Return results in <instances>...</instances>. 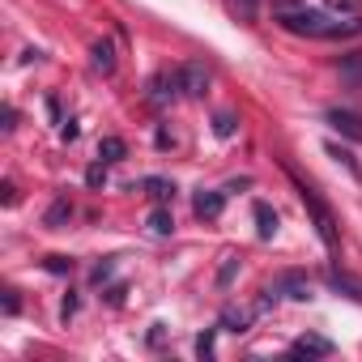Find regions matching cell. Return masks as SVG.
<instances>
[{"mask_svg":"<svg viewBox=\"0 0 362 362\" xmlns=\"http://www.w3.org/2000/svg\"><path fill=\"white\" fill-rule=\"evenodd\" d=\"M281 26L290 35H307V39H354L362 35V18L345 13V18H332V13H315V9H286L281 13Z\"/></svg>","mask_w":362,"mask_h":362,"instance_id":"6da1fadb","label":"cell"},{"mask_svg":"<svg viewBox=\"0 0 362 362\" xmlns=\"http://www.w3.org/2000/svg\"><path fill=\"white\" fill-rule=\"evenodd\" d=\"M286 175L294 179V192H298V201L307 205V214H311V222H315V230H320L324 247H328V252L337 256V252H341V235H337V218H332V209H328V205L320 201V192H315V188L307 184V179H303V175H298V170H294L290 162H286Z\"/></svg>","mask_w":362,"mask_h":362,"instance_id":"7a4b0ae2","label":"cell"},{"mask_svg":"<svg viewBox=\"0 0 362 362\" xmlns=\"http://www.w3.org/2000/svg\"><path fill=\"white\" fill-rule=\"evenodd\" d=\"M175 73H179V90H184L188 98H201V94L209 90V73H205V64H197V60L179 64Z\"/></svg>","mask_w":362,"mask_h":362,"instance_id":"3957f363","label":"cell"},{"mask_svg":"<svg viewBox=\"0 0 362 362\" xmlns=\"http://www.w3.org/2000/svg\"><path fill=\"white\" fill-rule=\"evenodd\" d=\"M328 124L341 132V136H349V141H362V115H354V111H341V107H332L328 111Z\"/></svg>","mask_w":362,"mask_h":362,"instance_id":"277c9868","label":"cell"},{"mask_svg":"<svg viewBox=\"0 0 362 362\" xmlns=\"http://www.w3.org/2000/svg\"><path fill=\"white\" fill-rule=\"evenodd\" d=\"M175 94H184V90H179V73H158L149 81V103H166Z\"/></svg>","mask_w":362,"mask_h":362,"instance_id":"5b68a950","label":"cell"},{"mask_svg":"<svg viewBox=\"0 0 362 362\" xmlns=\"http://www.w3.org/2000/svg\"><path fill=\"white\" fill-rule=\"evenodd\" d=\"M277 286V294H286V298H311V281L303 277V273H286L281 281H273Z\"/></svg>","mask_w":362,"mask_h":362,"instance_id":"8992f818","label":"cell"},{"mask_svg":"<svg viewBox=\"0 0 362 362\" xmlns=\"http://www.w3.org/2000/svg\"><path fill=\"white\" fill-rule=\"evenodd\" d=\"M290 354H307V358H324V354H332V341H324V337H298L294 345H290Z\"/></svg>","mask_w":362,"mask_h":362,"instance_id":"52a82bcc","label":"cell"},{"mask_svg":"<svg viewBox=\"0 0 362 362\" xmlns=\"http://www.w3.org/2000/svg\"><path fill=\"white\" fill-rule=\"evenodd\" d=\"M226 209V192H197V218H218Z\"/></svg>","mask_w":362,"mask_h":362,"instance_id":"ba28073f","label":"cell"},{"mask_svg":"<svg viewBox=\"0 0 362 362\" xmlns=\"http://www.w3.org/2000/svg\"><path fill=\"white\" fill-rule=\"evenodd\" d=\"M341 77H345V86H349V90H362V52L341 56Z\"/></svg>","mask_w":362,"mask_h":362,"instance_id":"9c48e42d","label":"cell"},{"mask_svg":"<svg viewBox=\"0 0 362 362\" xmlns=\"http://www.w3.org/2000/svg\"><path fill=\"white\" fill-rule=\"evenodd\" d=\"M256 235H260V239H273V235H277V214H273L264 201H256Z\"/></svg>","mask_w":362,"mask_h":362,"instance_id":"30bf717a","label":"cell"},{"mask_svg":"<svg viewBox=\"0 0 362 362\" xmlns=\"http://www.w3.org/2000/svg\"><path fill=\"white\" fill-rule=\"evenodd\" d=\"M90 56H94V69H98V73H115V47H111L107 39H103V43H94V47H90Z\"/></svg>","mask_w":362,"mask_h":362,"instance_id":"8fae6325","label":"cell"},{"mask_svg":"<svg viewBox=\"0 0 362 362\" xmlns=\"http://www.w3.org/2000/svg\"><path fill=\"white\" fill-rule=\"evenodd\" d=\"M124 153H128V145H124L119 136H103V141H98V158H103V162H124Z\"/></svg>","mask_w":362,"mask_h":362,"instance_id":"7c38bea8","label":"cell"},{"mask_svg":"<svg viewBox=\"0 0 362 362\" xmlns=\"http://www.w3.org/2000/svg\"><path fill=\"white\" fill-rule=\"evenodd\" d=\"M328 286H332V290H341V294H349V298H358V303H362V281H358V277H345V273H328Z\"/></svg>","mask_w":362,"mask_h":362,"instance_id":"4fadbf2b","label":"cell"},{"mask_svg":"<svg viewBox=\"0 0 362 362\" xmlns=\"http://www.w3.org/2000/svg\"><path fill=\"white\" fill-rule=\"evenodd\" d=\"M69 218H73V205H69V201L60 197V201H56V205L47 209V218H43V226H52V230H56V226H60V222H69Z\"/></svg>","mask_w":362,"mask_h":362,"instance_id":"5bb4252c","label":"cell"},{"mask_svg":"<svg viewBox=\"0 0 362 362\" xmlns=\"http://www.w3.org/2000/svg\"><path fill=\"white\" fill-rule=\"evenodd\" d=\"M252 315H260V311H226V315H222V328H230V332H247Z\"/></svg>","mask_w":362,"mask_h":362,"instance_id":"9a60e30c","label":"cell"},{"mask_svg":"<svg viewBox=\"0 0 362 362\" xmlns=\"http://www.w3.org/2000/svg\"><path fill=\"white\" fill-rule=\"evenodd\" d=\"M141 188H149V197H153V201L175 197V184H166V179H141Z\"/></svg>","mask_w":362,"mask_h":362,"instance_id":"2e32d148","label":"cell"},{"mask_svg":"<svg viewBox=\"0 0 362 362\" xmlns=\"http://www.w3.org/2000/svg\"><path fill=\"white\" fill-rule=\"evenodd\" d=\"M149 230H153V235H170V230H175V218H170L166 209H153V214H149Z\"/></svg>","mask_w":362,"mask_h":362,"instance_id":"e0dca14e","label":"cell"},{"mask_svg":"<svg viewBox=\"0 0 362 362\" xmlns=\"http://www.w3.org/2000/svg\"><path fill=\"white\" fill-rule=\"evenodd\" d=\"M328 153H332V158H337V162H345V166H349V170H354V175H362V166H358V162H354V158H349V153H345V149H341V145H328Z\"/></svg>","mask_w":362,"mask_h":362,"instance_id":"ac0fdd59","label":"cell"},{"mask_svg":"<svg viewBox=\"0 0 362 362\" xmlns=\"http://www.w3.org/2000/svg\"><path fill=\"white\" fill-rule=\"evenodd\" d=\"M86 184H90V188L107 184V170H103V166H90V170H86Z\"/></svg>","mask_w":362,"mask_h":362,"instance_id":"d6986e66","label":"cell"},{"mask_svg":"<svg viewBox=\"0 0 362 362\" xmlns=\"http://www.w3.org/2000/svg\"><path fill=\"white\" fill-rule=\"evenodd\" d=\"M328 9H332V13H341V9H345V13H358V0H328Z\"/></svg>","mask_w":362,"mask_h":362,"instance_id":"ffe728a7","label":"cell"},{"mask_svg":"<svg viewBox=\"0 0 362 362\" xmlns=\"http://www.w3.org/2000/svg\"><path fill=\"white\" fill-rule=\"evenodd\" d=\"M47 269H52V273H73V260H64V256H52V260H47Z\"/></svg>","mask_w":362,"mask_h":362,"instance_id":"44dd1931","label":"cell"},{"mask_svg":"<svg viewBox=\"0 0 362 362\" xmlns=\"http://www.w3.org/2000/svg\"><path fill=\"white\" fill-rule=\"evenodd\" d=\"M235 264H239V256H226V264H222V273H218V281H222V286L235 277Z\"/></svg>","mask_w":362,"mask_h":362,"instance_id":"7402d4cb","label":"cell"},{"mask_svg":"<svg viewBox=\"0 0 362 362\" xmlns=\"http://www.w3.org/2000/svg\"><path fill=\"white\" fill-rule=\"evenodd\" d=\"M214 128H218V136H230V132H235V119H230V115H218Z\"/></svg>","mask_w":362,"mask_h":362,"instance_id":"603a6c76","label":"cell"},{"mask_svg":"<svg viewBox=\"0 0 362 362\" xmlns=\"http://www.w3.org/2000/svg\"><path fill=\"white\" fill-rule=\"evenodd\" d=\"M197 354H201V358H209V354H214V332H205V337L197 341Z\"/></svg>","mask_w":362,"mask_h":362,"instance_id":"cb8c5ba5","label":"cell"},{"mask_svg":"<svg viewBox=\"0 0 362 362\" xmlns=\"http://www.w3.org/2000/svg\"><path fill=\"white\" fill-rule=\"evenodd\" d=\"M5 311H9V315L18 311V290H5Z\"/></svg>","mask_w":362,"mask_h":362,"instance_id":"d4e9b609","label":"cell"},{"mask_svg":"<svg viewBox=\"0 0 362 362\" xmlns=\"http://www.w3.org/2000/svg\"><path fill=\"white\" fill-rule=\"evenodd\" d=\"M73 311H77V298L69 294V298H64V311H60V315H64V320H73Z\"/></svg>","mask_w":362,"mask_h":362,"instance_id":"484cf974","label":"cell"}]
</instances>
